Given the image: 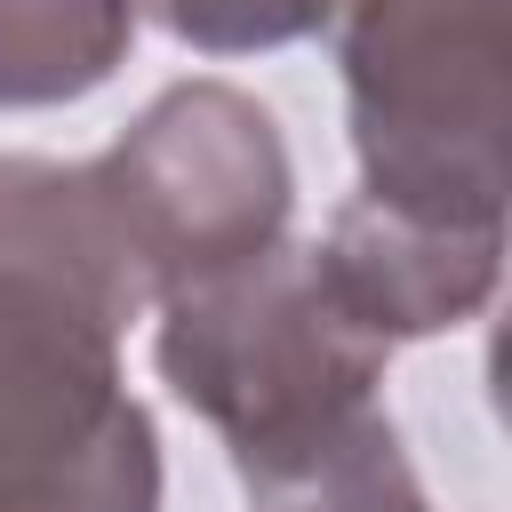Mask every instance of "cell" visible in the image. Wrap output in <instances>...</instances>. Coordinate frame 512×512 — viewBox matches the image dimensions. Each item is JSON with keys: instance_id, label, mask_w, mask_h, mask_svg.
Segmentation results:
<instances>
[{"instance_id": "cell-1", "label": "cell", "mask_w": 512, "mask_h": 512, "mask_svg": "<svg viewBox=\"0 0 512 512\" xmlns=\"http://www.w3.org/2000/svg\"><path fill=\"white\" fill-rule=\"evenodd\" d=\"M88 160L0 152V512H160L120 336L144 312Z\"/></svg>"}, {"instance_id": "cell-2", "label": "cell", "mask_w": 512, "mask_h": 512, "mask_svg": "<svg viewBox=\"0 0 512 512\" xmlns=\"http://www.w3.org/2000/svg\"><path fill=\"white\" fill-rule=\"evenodd\" d=\"M152 360L168 392L216 424L232 472L272 504L376 416L392 344L352 320L312 248L272 240L208 280L168 288Z\"/></svg>"}, {"instance_id": "cell-3", "label": "cell", "mask_w": 512, "mask_h": 512, "mask_svg": "<svg viewBox=\"0 0 512 512\" xmlns=\"http://www.w3.org/2000/svg\"><path fill=\"white\" fill-rule=\"evenodd\" d=\"M360 200L504 232V0H336Z\"/></svg>"}, {"instance_id": "cell-4", "label": "cell", "mask_w": 512, "mask_h": 512, "mask_svg": "<svg viewBox=\"0 0 512 512\" xmlns=\"http://www.w3.org/2000/svg\"><path fill=\"white\" fill-rule=\"evenodd\" d=\"M88 168L152 304L184 280H208L288 240L296 168H288L280 120L232 80L160 88L128 120V136L96 152Z\"/></svg>"}, {"instance_id": "cell-5", "label": "cell", "mask_w": 512, "mask_h": 512, "mask_svg": "<svg viewBox=\"0 0 512 512\" xmlns=\"http://www.w3.org/2000/svg\"><path fill=\"white\" fill-rule=\"evenodd\" d=\"M328 288L352 304L360 328H376L384 344L408 336H440L464 328L488 296H496V264H504V232H456V224H416L400 208L376 200H344L336 224L312 240Z\"/></svg>"}, {"instance_id": "cell-6", "label": "cell", "mask_w": 512, "mask_h": 512, "mask_svg": "<svg viewBox=\"0 0 512 512\" xmlns=\"http://www.w3.org/2000/svg\"><path fill=\"white\" fill-rule=\"evenodd\" d=\"M144 0H0V112H48L104 88Z\"/></svg>"}, {"instance_id": "cell-7", "label": "cell", "mask_w": 512, "mask_h": 512, "mask_svg": "<svg viewBox=\"0 0 512 512\" xmlns=\"http://www.w3.org/2000/svg\"><path fill=\"white\" fill-rule=\"evenodd\" d=\"M272 512H424V488L400 456L392 416L376 408L328 464H312L288 496H272Z\"/></svg>"}, {"instance_id": "cell-8", "label": "cell", "mask_w": 512, "mask_h": 512, "mask_svg": "<svg viewBox=\"0 0 512 512\" xmlns=\"http://www.w3.org/2000/svg\"><path fill=\"white\" fill-rule=\"evenodd\" d=\"M160 16L200 56H256V48H288L320 32L336 0H160Z\"/></svg>"}]
</instances>
